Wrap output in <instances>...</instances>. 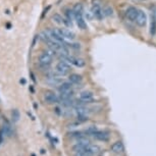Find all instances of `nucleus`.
<instances>
[{"mask_svg":"<svg viewBox=\"0 0 156 156\" xmlns=\"http://www.w3.org/2000/svg\"><path fill=\"white\" fill-rule=\"evenodd\" d=\"M75 21H76L77 26L79 27L80 30H86V29H87V24H86V21L84 18V12L75 13Z\"/></svg>","mask_w":156,"mask_h":156,"instance_id":"obj_6","label":"nucleus"},{"mask_svg":"<svg viewBox=\"0 0 156 156\" xmlns=\"http://www.w3.org/2000/svg\"><path fill=\"white\" fill-rule=\"evenodd\" d=\"M44 100L47 102L48 104H55L59 102V97L54 92H46L44 95Z\"/></svg>","mask_w":156,"mask_h":156,"instance_id":"obj_10","label":"nucleus"},{"mask_svg":"<svg viewBox=\"0 0 156 156\" xmlns=\"http://www.w3.org/2000/svg\"><path fill=\"white\" fill-rule=\"evenodd\" d=\"M32 156H35V155H34V154H33V155H32Z\"/></svg>","mask_w":156,"mask_h":156,"instance_id":"obj_30","label":"nucleus"},{"mask_svg":"<svg viewBox=\"0 0 156 156\" xmlns=\"http://www.w3.org/2000/svg\"><path fill=\"white\" fill-rule=\"evenodd\" d=\"M77 144L80 145V146H83V147H87L88 145H90V140L83 136V137H81V138H78Z\"/></svg>","mask_w":156,"mask_h":156,"instance_id":"obj_20","label":"nucleus"},{"mask_svg":"<svg viewBox=\"0 0 156 156\" xmlns=\"http://www.w3.org/2000/svg\"><path fill=\"white\" fill-rule=\"evenodd\" d=\"M2 133L3 135L7 136V137H11L12 136V128L10 126V123L8 122L5 120L3 123V129H2Z\"/></svg>","mask_w":156,"mask_h":156,"instance_id":"obj_15","label":"nucleus"},{"mask_svg":"<svg viewBox=\"0 0 156 156\" xmlns=\"http://www.w3.org/2000/svg\"><path fill=\"white\" fill-rule=\"evenodd\" d=\"M94 137V139L98 140V141H103V142H107L110 138V135L108 132L105 131H97L92 135Z\"/></svg>","mask_w":156,"mask_h":156,"instance_id":"obj_11","label":"nucleus"},{"mask_svg":"<svg viewBox=\"0 0 156 156\" xmlns=\"http://www.w3.org/2000/svg\"><path fill=\"white\" fill-rule=\"evenodd\" d=\"M86 150L89 152V153H91L92 155L94 154H97V153L100 152V147L98 146V145H88L87 147H86Z\"/></svg>","mask_w":156,"mask_h":156,"instance_id":"obj_17","label":"nucleus"},{"mask_svg":"<svg viewBox=\"0 0 156 156\" xmlns=\"http://www.w3.org/2000/svg\"><path fill=\"white\" fill-rule=\"evenodd\" d=\"M64 18H68L69 21H74L75 20V13L72 8H65L64 9Z\"/></svg>","mask_w":156,"mask_h":156,"instance_id":"obj_21","label":"nucleus"},{"mask_svg":"<svg viewBox=\"0 0 156 156\" xmlns=\"http://www.w3.org/2000/svg\"><path fill=\"white\" fill-rule=\"evenodd\" d=\"M111 150H112V152L119 154V153H123L125 151V146H123V144L120 141H117L111 145Z\"/></svg>","mask_w":156,"mask_h":156,"instance_id":"obj_13","label":"nucleus"},{"mask_svg":"<svg viewBox=\"0 0 156 156\" xmlns=\"http://www.w3.org/2000/svg\"><path fill=\"white\" fill-rule=\"evenodd\" d=\"M21 83H23V84H26V80H21Z\"/></svg>","mask_w":156,"mask_h":156,"instance_id":"obj_29","label":"nucleus"},{"mask_svg":"<svg viewBox=\"0 0 156 156\" xmlns=\"http://www.w3.org/2000/svg\"><path fill=\"white\" fill-rule=\"evenodd\" d=\"M98 130H97V128L96 127H94V126H91V127H89L88 129H87V133L88 134H90V135H93L94 133H95V132H97Z\"/></svg>","mask_w":156,"mask_h":156,"instance_id":"obj_26","label":"nucleus"},{"mask_svg":"<svg viewBox=\"0 0 156 156\" xmlns=\"http://www.w3.org/2000/svg\"><path fill=\"white\" fill-rule=\"evenodd\" d=\"M52 21H53V23L57 24V25H62V24H63V18L61 17L60 14H58V13H55V14H53Z\"/></svg>","mask_w":156,"mask_h":156,"instance_id":"obj_23","label":"nucleus"},{"mask_svg":"<svg viewBox=\"0 0 156 156\" xmlns=\"http://www.w3.org/2000/svg\"><path fill=\"white\" fill-rule=\"evenodd\" d=\"M91 11H92V14L95 20H97V21L103 20L104 15H103V11H102V6L99 2L93 1L92 6H91Z\"/></svg>","mask_w":156,"mask_h":156,"instance_id":"obj_4","label":"nucleus"},{"mask_svg":"<svg viewBox=\"0 0 156 156\" xmlns=\"http://www.w3.org/2000/svg\"><path fill=\"white\" fill-rule=\"evenodd\" d=\"M80 100L83 103H91L94 101V94L90 91H84L80 94Z\"/></svg>","mask_w":156,"mask_h":156,"instance_id":"obj_12","label":"nucleus"},{"mask_svg":"<svg viewBox=\"0 0 156 156\" xmlns=\"http://www.w3.org/2000/svg\"><path fill=\"white\" fill-rule=\"evenodd\" d=\"M76 156H92L91 153H89L87 150H83V151H79L76 153Z\"/></svg>","mask_w":156,"mask_h":156,"instance_id":"obj_25","label":"nucleus"},{"mask_svg":"<svg viewBox=\"0 0 156 156\" xmlns=\"http://www.w3.org/2000/svg\"><path fill=\"white\" fill-rule=\"evenodd\" d=\"M60 60H64L66 62H68L69 64L77 66V68H84L86 65V61L83 58L76 57V56H72V55H60Z\"/></svg>","mask_w":156,"mask_h":156,"instance_id":"obj_2","label":"nucleus"},{"mask_svg":"<svg viewBox=\"0 0 156 156\" xmlns=\"http://www.w3.org/2000/svg\"><path fill=\"white\" fill-rule=\"evenodd\" d=\"M56 32L60 35L64 40H75L76 39V34L74 32L69 31L68 29H55Z\"/></svg>","mask_w":156,"mask_h":156,"instance_id":"obj_7","label":"nucleus"},{"mask_svg":"<svg viewBox=\"0 0 156 156\" xmlns=\"http://www.w3.org/2000/svg\"><path fill=\"white\" fill-rule=\"evenodd\" d=\"M135 23L139 27H145L147 24V15L146 12L144 11L143 9H139L138 8V13H137V18Z\"/></svg>","mask_w":156,"mask_h":156,"instance_id":"obj_5","label":"nucleus"},{"mask_svg":"<svg viewBox=\"0 0 156 156\" xmlns=\"http://www.w3.org/2000/svg\"><path fill=\"white\" fill-rule=\"evenodd\" d=\"M53 53H55L53 50L49 49L48 51H43L39 55V64L43 68H48L53 60Z\"/></svg>","mask_w":156,"mask_h":156,"instance_id":"obj_1","label":"nucleus"},{"mask_svg":"<svg viewBox=\"0 0 156 156\" xmlns=\"http://www.w3.org/2000/svg\"><path fill=\"white\" fill-rule=\"evenodd\" d=\"M150 35L152 37H154L156 35V20L152 15V13L150 15Z\"/></svg>","mask_w":156,"mask_h":156,"instance_id":"obj_16","label":"nucleus"},{"mask_svg":"<svg viewBox=\"0 0 156 156\" xmlns=\"http://www.w3.org/2000/svg\"><path fill=\"white\" fill-rule=\"evenodd\" d=\"M69 72H71V66H69L68 62H66V61H64V60L58 61L55 66V72L58 75V76H60V77L66 76V75L69 74Z\"/></svg>","mask_w":156,"mask_h":156,"instance_id":"obj_3","label":"nucleus"},{"mask_svg":"<svg viewBox=\"0 0 156 156\" xmlns=\"http://www.w3.org/2000/svg\"><path fill=\"white\" fill-rule=\"evenodd\" d=\"M46 82L47 84H49L51 86H59L62 83V81L60 79V76H58L56 72H54V74H51L47 77Z\"/></svg>","mask_w":156,"mask_h":156,"instance_id":"obj_8","label":"nucleus"},{"mask_svg":"<svg viewBox=\"0 0 156 156\" xmlns=\"http://www.w3.org/2000/svg\"><path fill=\"white\" fill-rule=\"evenodd\" d=\"M64 45H65L66 47L68 48H72V49H75V50H79L81 49V44L80 43H78V42H72V41H68V42H65L64 43Z\"/></svg>","mask_w":156,"mask_h":156,"instance_id":"obj_19","label":"nucleus"},{"mask_svg":"<svg viewBox=\"0 0 156 156\" xmlns=\"http://www.w3.org/2000/svg\"><path fill=\"white\" fill-rule=\"evenodd\" d=\"M68 81L72 85H79L82 83L83 78H82V76H80V75H78V74H72V75H69Z\"/></svg>","mask_w":156,"mask_h":156,"instance_id":"obj_14","label":"nucleus"},{"mask_svg":"<svg viewBox=\"0 0 156 156\" xmlns=\"http://www.w3.org/2000/svg\"><path fill=\"white\" fill-rule=\"evenodd\" d=\"M102 11H103L104 18H109L113 15V8L110 5H105L104 7H102Z\"/></svg>","mask_w":156,"mask_h":156,"instance_id":"obj_18","label":"nucleus"},{"mask_svg":"<svg viewBox=\"0 0 156 156\" xmlns=\"http://www.w3.org/2000/svg\"><path fill=\"white\" fill-rule=\"evenodd\" d=\"M69 136L71 137H75V138H81V137H83V133H81V132H72L71 134H69Z\"/></svg>","mask_w":156,"mask_h":156,"instance_id":"obj_27","label":"nucleus"},{"mask_svg":"<svg viewBox=\"0 0 156 156\" xmlns=\"http://www.w3.org/2000/svg\"><path fill=\"white\" fill-rule=\"evenodd\" d=\"M78 127H79V125H78L77 123H71V125H68V130H76Z\"/></svg>","mask_w":156,"mask_h":156,"instance_id":"obj_28","label":"nucleus"},{"mask_svg":"<svg viewBox=\"0 0 156 156\" xmlns=\"http://www.w3.org/2000/svg\"><path fill=\"white\" fill-rule=\"evenodd\" d=\"M76 112L78 115H85V116H87L89 110H88V108H86L84 106H79L76 108Z\"/></svg>","mask_w":156,"mask_h":156,"instance_id":"obj_22","label":"nucleus"},{"mask_svg":"<svg viewBox=\"0 0 156 156\" xmlns=\"http://www.w3.org/2000/svg\"><path fill=\"white\" fill-rule=\"evenodd\" d=\"M11 118H12V122L13 123H18L21 118V114L20 111L18 109H13L11 111Z\"/></svg>","mask_w":156,"mask_h":156,"instance_id":"obj_24","label":"nucleus"},{"mask_svg":"<svg viewBox=\"0 0 156 156\" xmlns=\"http://www.w3.org/2000/svg\"><path fill=\"white\" fill-rule=\"evenodd\" d=\"M137 13H138V8H136L135 6H129L127 9H126V18H128L129 21H134L135 23L136 18H137Z\"/></svg>","mask_w":156,"mask_h":156,"instance_id":"obj_9","label":"nucleus"}]
</instances>
